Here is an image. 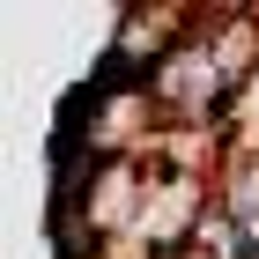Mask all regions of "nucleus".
Wrapping results in <instances>:
<instances>
[{
    "label": "nucleus",
    "mask_w": 259,
    "mask_h": 259,
    "mask_svg": "<svg viewBox=\"0 0 259 259\" xmlns=\"http://www.w3.org/2000/svg\"><path fill=\"white\" fill-rule=\"evenodd\" d=\"M193 30L215 45L222 74L237 81V89H252V81H259V8H244V0H230V8H200Z\"/></svg>",
    "instance_id": "obj_2"
},
{
    "label": "nucleus",
    "mask_w": 259,
    "mask_h": 259,
    "mask_svg": "<svg viewBox=\"0 0 259 259\" xmlns=\"http://www.w3.org/2000/svg\"><path fill=\"white\" fill-rule=\"evenodd\" d=\"M148 97H156L163 126H193V134H222V141H230V119H237V97H244V89L222 74L215 45L200 37V30H185V37L170 45V60L148 74Z\"/></svg>",
    "instance_id": "obj_1"
}]
</instances>
